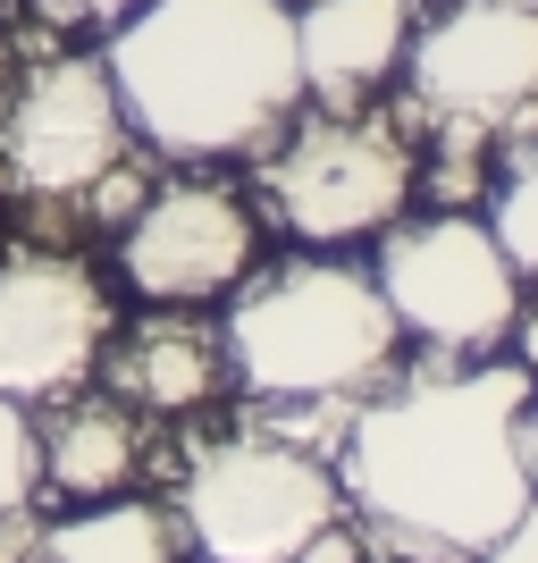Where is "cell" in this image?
<instances>
[{
    "mask_svg": "<svg viewBox=\"0 0 538 563\" xmlns=\"http://www.w3.org/2000/svg\"><path fill=\"white\" fill-rule=\"evenodd\" d=\"M530 371L438 353L371 404H353L337 479L371 521V547L421 563H471L530 505Z\"/></svg>",
    "mask_w": 538,
    "mask_h": 563,
    "instance_id": "cell-1",
    "label": "cell"
},
{
    "mask_svg": "<svg viewBox=\"0 0 538 563\" xmlns=\"http://www.w3.org/2000/svg\"><path fill=\"white\" fill-rule=\"evenodd\" d=\"M118 110L161 161H244L304 110L286 0H143L110 34Z\"/></svg>",
    "mask_w": 538,
    "mask_h": 563,
    "instance_id": "cell-2",
    "label": "cell"
},
{
    "mask_svg": "<svg viewBox=\"0 0 538 563\" xmlns=\"http://www.w3.org/2000/svg\"><path fill=\"white\" fill-rule=\"evenodd\" d=\"M228 345L235 378L270 404H353L396 378L404 320L378 295L371 269L353 261H278V269H244V286L228 295Z\"/></svg>",
    "mask_w": 538,
    "mask_h": 563,
    "instance_id": "cell-3",
    "label": "cell"
},
{
    "mask_svg": "<svg viewBox=\"0 0 538 563\" xmlns=\"http://www.w3.org/2000/svg\"><path fill=\"white\" fill-rule=\"evenodd\" d=\"M177 521L211 563H295L328 521H345L337 454L295 429H235L186 463Z\"/></svg>",
    "mask_w": 538,
    "mask_h": 563,
    "instance_id": "cell-4",
    "label": "cell"
},
{
    "mask_svg": "<svg viewBox=\"0 0 538 563\" xmlns=\"http://www.w3.org/2000/svg\"><path fill=\"white\" fill-rule=\"evenodd\" d=\"M404 68H413V110H429L446 126L438 194H463L488 135L521 143L538 118V9L463 0L404 43Z\"/></svg>",
    "mask_w": 538,
    "mask_h": 563,
    "instance_id": "cell-5",
    "label": "cell"
},
{
    "mask_svg": "<svg viewBox=\"0 0 538 563\" xmlns=\"http://www.w3.org/2000/svg\"><path fill=\"white\" fill-rule=\"evenodd\" d=\"M421 168H413V135L396 118L362 110H320L304 126H286L278 152L261 161V194L278 211L286 235L304 244H362V235L396 228V211L413 202Z\"/></svg>",
    "mask_w": 538,
    "mask_h": 563,
    "instance_id": "cell-6",
    "label": "cell"
},
{
    "mask_svg": "<svg viewBox=\"0 0 538 563\" xmlns=\"http://www.w3.org/2000/svg\"><path fill=\"white\" fill-rule=\"evenodd\" d=\"M378 295L396 303L404 336H421L429 353H496L521 311V269L496 244V228L463 211L438 219H396L378 228Z\"/></svg>",
    "mask_w": 538,
    "mask_h": 563,
    "instance_id": "cell-7",
    "label": "cell"
},
{
    "mask_svg": "<svg viewBox=\"0 0 538 563\" xmlns=\"http://www.w3.org/2000/svg\"><path fill=\"white\" fill-rule=\"evenodd\" d=\"M127 110H118L110 59H34V68L9 85V110H0V177L34 202H76L101 168L127 161Z\"/></svg>",
    "mask_w": 538,
    "mask_h": 563,
    "instance_id": "cell-8",
    "label": "cell"
},
{
    "mask_svg": "<svg viewBox=\"0 0 538 563\" xmlns=\"http://www.w3.org/2000/svg\"><path fill=\"white\" fill-rule=\"evenodd\" d=\"M110 345V286L76 253L0 261V396H68Z\"/></svg>",
    "mask_w": 538,
    "mask_h": 563,
    "instance_id": "cell-9",
    "label": "cell"
},
{
    "mask_svg": "<svg viewBox=\"0 0 538 563\" xmlns=\"http://www.w3.org/2000/svg\"><path fill=\"white\" fill-rule=\"evenodd\" d=\"M253 269V211L228 186H152L127 219V286L143 303H219Z\"/></svg>",
    "mask_w": 538,
    "mask_h": 563,
    "instance_id": "cell-10",
    "label": "cell"
},
{
    "mask_svg": "<svg viewBox=\"0 0 538 563\" xmlns=\"http://www.w3.org/2000/svg\"><path fill=\"white\" fill-rule=\"evenodd\" d=\"M413 43V0H304L295 9V59H304V101L320 110H362L378 76Z\"/></svg>",
    "mask_w": 538,
    "mask_h": 563,
    "instance_id": "cell-11",
    "label": "cell"
},
{
    "mask_svg": "<svg viewBox=\"0 0 538 563\" xmlns=\"http://www.w3.org/2000/svg\"><path fill=\"white\" fill-rule=\"evenodd\" d=\"M101 362H110V396H127L135 412H194L219 396L228 345L194 320V303H152V320L127 329V345H101Z\"/></svg>",
    "mask_w": 538,
    "mask_h": 563,
    "instance_id": "cell-12",
    "label": "cell"
},
{
    "mask_svg": "<svg viewBox=\"0 0 538 563\" xmlns=\"http://www.w3.org/2000/svg\"><path fill=\"white\" fill-rule=\"evenodd\" d=\"M135 471H143V429L127 396H76L68 387L59 421L43 429V488L94 505V496H127Z\"/></svg>",
    "mask_w": 538,
    "mask_h": 563,
    "instance_id": "cell-13",
    "label": "cell"
},
{
    "mask_svg": "<svg viewBox=\"0 0 538 563\" xmlns=\"http://www.w3.org/2000/svg\"><path fill=\"white\" fill-rule=\"evenodd\" d=\"M43 563H186V521L143 496H94L43 530Z\"/></svg>",
    "mask_w": 538,
    "mask_h": 563,
    "instance_id": "cell-14",
    "label": "cell"
},
{
    "mask_svg": "<svg viewBox=\"0 0 538 563\" xmlns=\"http://www.w3.org/2000/svg\"><path fill=\"white\" fill-rule=\"evenodd\" d=\"M496 244L514 253L521 278H538V135L514 143V161H505V177H496Z\"/></svg>",
    "mask_w": 538,
    "mask_h": 563,
    "instance_id": "cell-15",
    "label": "cell"
},
{
    "mask_svg": "<svg viewBox=\"0 0 538 563\" xmlns=\"http://www.w3.org/2000/svg\"><path fill=\"white\" fill-rule=\"evenodd\" d=\"M43 496V429L25 421L18 396H0V514Z\"/></svg>",
    "mask_w": 538,
    "mask_h": 563,
    "instance_id": "cell-16",
    "label": "cell"
},
{
    "mask_svg": "<svg viewBox=\"0 0 538 563\" xmlns=\"http://www.w3.org/2000/svg\"><path fill=\"white\" fill-rule=\"evenodd\" d=\"M471 563H538V496H530V505H521V514L505 521V530H496Z\"/></svg>",
    "mask_w": 538,
    "mask_h": 563,
    "instance_id": "cell-17",
    "label": "cell"
},
{
    "mask_svg": "<svg viewBox=\"0 0 538 563\" xmlns=\"http://www.w3.org/2000/svg\"><path fill=\"white\" fill-rule=\"evenodd\" d=\"M0 563H43V521H34V505H9V514H0Z\"/></svg>",
    "mask_w": 538,
    "mask_h": 563,
    "instance_id": "cell-18",
    "label": "cell"
},
{
    "mask_svg": "<svg viewBox=\"0 0 538 563\" xmlns=\"http://www.w3.org/2000/svg\"><path fill=\"white\" fill-rule=\"evenodd\" d=\"M362 555H371V530H353V521H328V530H320V539H311L295 563H362Z\"/></svg>",
    "mask_w": 538,
    "mask_h": 563,
    "instance_id": "cell-19",
    "label": "cell"
},
{
    "mask_svg": "<svg viewBox=\"0 0 538 563\" xmlns=\"http://www.w3.org/2000/svg\"><path fill=\"white\" fill-rule=\"evenodd\" d=\"M505 345H514V362L538 378V303H521L514 311V329H505Z\"/></svg>",
    "mask_w": 538,
    "mask_h": 563,
    "instance_id": "cell-20",
    "label": "cell"
},
{
    "mask_svg": "<svg viewBox=\"0 0 538 563\" xmlns=\"http://www.w3.org/2000/svg\"><path fill=\"white\" fill-rule=\"evenodd\" d=\"M521 446H530V488H538V404H530V429H521Z\"/></svg>",
    "mask_w": 538,
    "mask_h": 563,
    "instance_id": "cell-21",
    "label": "cell"
},
{
    "mask_svg": "<svg viewBox=\"0 0 538 563\" xmlns=\"http://www.w3.org/2000/svg\"><path fill=\"white\" fill-rule=\"evenodd\" d=\"M94 18H127V9H143V0H85Z\"/></svg>",
    "mask_w": 538,
    "mask_h": 563,
    "instance_id": "cell-22",
    "label": "cell"
},
{
    "mask_svg": "<svg viewBox=\"0 0 538 563\" xmlns=\"http://www.w3.org/2000/svg\"><path fill=\"white\" fill-rule=\"evenodd\" d=\"M362 563H421V555H396V547H371Z\"/></svg>",
    "mask_w": 538,
    "mask_h": 563,
    "instance_id": "cell-23",
    "label": "cell"
},
{
    "mask_svg": "<svg viewBox=\"0 0 538 563\" xmlns=\"http://www.w3.org/2000/svg\"><path fill=\"white\" fill-rule=\"evenodd\" d=\"M0 85H9V43H0Z\"/></svg>",
    "mask_w": 538,
    "mask_h": 563,
    "instance_id": "cell-24",
    "label": "cell"
},
{
    "mask_svg": "<svg viewBox=\"0 0 538 563\" xmlns=\"http://www.w3.org/2000/svg\"><path fill=\"white\" fill-rule=\"evenodd\" d=\"M496 9H538V0H496Z\"/></svg>",
    "mask_w": 538,
    "mask_h": 563,
    "instance_id": "cell-25",
    "label": "cell"
},
{
    "mask_svg": "<svg viewBox=\"0 0 538 563\" xmlns=\"http://www.w3.org/2000/svg\"><path fill=\"white\" fill-rule=\"evenodd\" d=\"M286 9H304V0H286Z\"/></svg>",
    "mask_w": 538,
    "mask_h": 563,
    "instance_id": "cell-26",
    "label": "cell"
}]
</instances>
